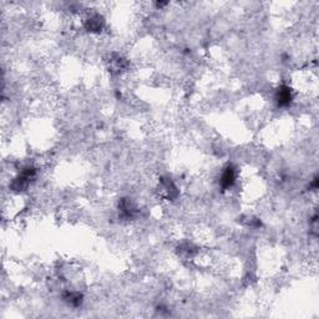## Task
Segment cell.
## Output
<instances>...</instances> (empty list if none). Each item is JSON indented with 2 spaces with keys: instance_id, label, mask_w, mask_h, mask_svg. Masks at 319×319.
I'll use <instances>...</instances> for the list:
<instances>
[{
  "instance_id": "6da1fadb",
  "label": "cell",
  "mask_w": 319,
  "mask_h": 319,
  "mask_svg": "<svg viewBox=\"0 0 319 319\" xmlns=\"http://www.w3.org/2000/svg\"><path fill=\"white\" fill-rule=\"evenodd\" d=\"M237 181V171L233 165H227L222 170L221 176H219V186L222 190H229L234 186Z\"/></svg>"
},
{
  "instance_id": "7a4b0ae2",
  "label": "cell",
  "mask_w": 319,
  "mask_h": 319,
  "mask_svg": "<svg viewBox=\"0 0 319 319\" xmlns=\"http://www.w3.org/2000/svg\"><path fill=\"white\" fill-rule=\"evenodd\" d=\"M275 101H277L278 106H282V107L289 106L293 101L292 89H290L288 85L279 86L277 93H275Z\"/></svg>"
},
{
  "instance_id": "3957f363",
  "label": "cell",
  "mask_w": 319,
  "mask_h": 319,
  "mask_svg": "<svg viewBox=\"0 0 319 319\" xmlns=\"http://www.w3.org/2000/svg\"><path fill=\"white\" fill-rule=\"evenodd\" d=\"M84 25H85V28L88 29V32L100 33L104 27V20L99 14H93L89 15V17L86 18L85 24Z\"/></svg>"
}]
</instances>
